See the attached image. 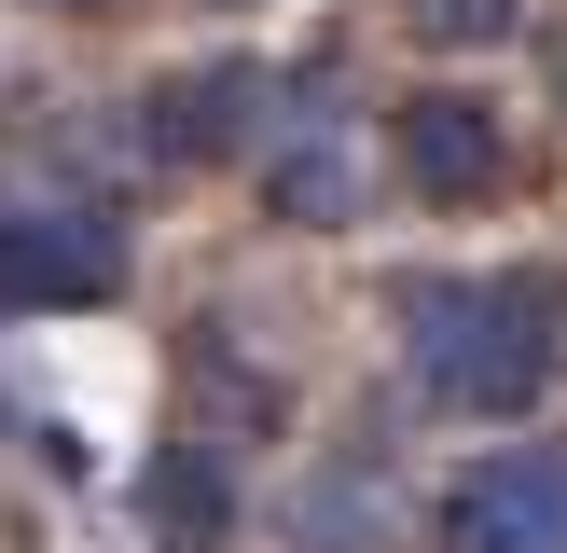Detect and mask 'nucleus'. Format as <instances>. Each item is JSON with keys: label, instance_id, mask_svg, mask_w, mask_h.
<instances>
[{"label": "nucleus", "instance_id": "nucleus-4", "mask_svg": "<svg viewBox=\"0 0 567 553\" xmlns=\"http://www.w3.org/2000/svg\"><path fill=\"white\" fill-rule=\"evenodd\" d=\"M264 138V70L249 55H221V70H166L153 97H138V153L153 166H221Z\"/></svg>", "mask_w": 567, "mask_h": 553}, {"label": "nucleus", "instance_id": "nucleus-2", "mask_svg": "<svg viewBox=\"0 0 567 553\" xmlns=\"http://www.w3.org/2000/svg\"><path fill=\"white\" fill-rule=\"evenodd\" d=\"M443 553H567V442H498L443 484L430 512Z\"/></svg>", "mask_w": 567, "mask_h": 553}, {"label": "nucleus", "instance_id": "nucleus-1", "mask_svg": "<svg viewBox=\"0 0 567 553\" xmlns=\"http://www.w3.org/2000/svg\"><path fill=\"white\" fill-rule=\"evenodd\" d=\"M402 359L430 415H526L554 387V291L540 276H415L402 291Z\"/></svg>", "mask_w": 567, "mask_h": 553}, {"label": "nucleus", "instance_id": "nucleus-8", "mask_svg": "<svg viewBox=\"0 0 567 553\" xmlns=\"http://www.w3.org/2000/svg\"><path fill=\"white\" fill-rule=\"evenodd\" d=\"M402 28H415L430 55H498V42L526 28V0H402Z\"/></svg>", "mask_w": 567, "mask_h": 553}, {"label": "nucleus", "instance_id": "nucleus-10", "mask_svg": "<svg viewBox=\"0 0 567 553\" xmlns=\"http://www.w3.org/2000/svg\"><path fill=\"white\" fill-rule=\"evenodd\" d=\"M554 97H567V70H554Z\"/></svg>", "mask_w": 567, "mask_h": 553}, {"label": "nucleus", "instance_id": "nucleus-9", "mask_svg": "<svg viewBox=\"0 0 567 553\" xmlns=\"http://www.w3.org/2000/svg\"><path fill=\"white\" fill-rule=\"evenodd\" d=\"M42 14H111V0H42Z\"/></svg>", "mask_w": 567, "mask_h": 553}, {"label": "nucleus", "instance_id": "nucleus-7", "mask_svg": "<svg viewBox=\"0 0 567 553\" xmlns=\"http://www.w3.org/2000/svg\"><path fill=\"white\" fill-rule=\"evenodd\" d=\"M264 208L305 221V236H332V221L360 208V153H347V125H332V111H319V125H291V138L264 153Z\"/></svg>", "mask_w": 567, "mask_h": 553}, {"label": "nucleus", "instance_id": "nucleus-5", "mask_svg": "<svg viewBox=\"0 0 567 553\" xmlns=\"http://www.w3.org/2000/svg\"><path fill=\"white\" fill-rule=\"evenodd\" d=\"M388 153H402V180L430 194V208H471V194H498V166H513V138H498L485 97H457V83H430V97H402V125H388Z\"/></svg>", "mask_w": 567, "mask_h": 553}, {"label": "nucleus", "instance_id": "nucleus-3", "mask_svg": "<svg viewBox=\"0 0 567 553\" xmlns=\"http://www.w3.org/2000/svg\"><path fill=\"white\" fill-rule=\"evenodd\" d=\"M125 291V236L97 208H14L0 221V319H70Z\"/></svg>", "mask_w": 567, "mask_h": 553}, {"label": "nucleus", "instance_id": "nucleus-6", "mask_svg": "<svg viewBox=\"0 0 567 553\" xmlns=\"http://www.w3.org/2000/svg\"><path fill=\"white\" fill-rule=\"evenodd\" d=\"M138 525H153L166 553H221V540H236V457H221L208 429L153 442V470H138Z\"/></svg>", "mask_w": 567, "mask_h": 553}]
</instances>
